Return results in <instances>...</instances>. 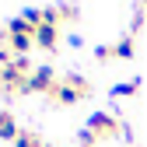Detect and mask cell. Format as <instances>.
<instances>
[{"mask_svg": "<svg viewBox=\"0 0 147 147\" xmlns=\"http://www.w3.org/2000/svg\"><path fill=\"white\" fill-rule=\"evenodd\" d=\"M84 95H88V81H84V77H74V74H70L63 84L53 88V98H56L60 105H77Z\"/></svg>", "mask_w": 147, "mask_h": 147, "instance_id": "obj_1", "label": "cell"}, {"mask_svg": "<svg viewBox=\"0 0 147 147\" xmlns=\"http://www.w3.org/2000/svg\"><path fill=\"white\" fill-rule=\"evenodd\" d=\"M7 63H11V53H7V49H0V70H4Z\"/></svg>", "mask_w": 147, "mask_h": 147, "instance_id": "obj_13", "label": "cell"}, {"mask_svg": "<svg viewBox=\"0 0 147 147\" xmlns=\"http://www.w3.org/2000/svg\"><path fill=\"white\" fill-rule=\"evenodd\" d=\"M112 49H116V60H130V56H133V35L119 39V42H116Z\"/></svg>", "mask_w": 147, "mask_h": 147, "instance_id": "obj_8", "label": "cell"}, {"mask_svg": "<svg viewBox=\"0 0 147 147\" xmlns=\"http://www.w3.org/2000/svg\"><path fill=\"white\" fill-rule=\"evenodd\" d=\"M88 133L91 137H112V133H119V119L116 116H109V112H95V116H91L88 119Z\"/></svg>", "mask_w": 147, "mask_h": 147, "instance_id": "obj_2", "label": "cell"}, {"mask_svg": "<svg viewBox=\"0 0 147 147\" xmlns=\"http://www.w3.org/2000/svg\"><path fill=\"white\" fill-rule=\"evenodd\" d=\"M14 147H42V144L35 140L32 133H18V140H14Z\"/></svg>", "mask_w": 147, "mask_h": 147, "instance_id": "obj_10", "label": "cell"}, {"mask_svg": "<svg viewBox=\"0 0 147 147\" xmlns=\"http://www.w3.org/2000/svg\"><path fill=\"white\" fill-rule=\"evenodd\" d=\"M56 88V74H53V67H35L28 74V81H25V91H53Z\"/></svg>", "mask_w": 147, "mask_h": 147, "instance_id": "obj_3", "label": "cell"}, {"mask_svg": "<svg viewBox=\"0 0 147 147\" xmlns=\"http://www.w3.org/2000/svg\"><path fill=\"white\" fill-rule=\"evenodd\" d=\"M95 56H98V60H109V56H116V49H112V46H98Z\"/></svg>", "mask_w": 147, "mask_h": 147, "instance_id": "obj_11", "label": "cell"}, {"mask_svg": "<svg viewBox=\"0 0 147 147\" xmlns=\"http://www.w3.org/2000/svg\"><path fill=\"white\" fill-rule=\"evenodd\" d=\"M32 39H35V46H42V49H56V42H60V28H56V25H39Z\"/></svg>", "mask_w": 147, "mask_h": 147, "instance_id": "obj_4", "label": "cell"}, {"mask_svg": "<svg viewBox=\"0 0 147 147\" xmlns=\"http://www.w3.org/2000/svg\"><path fill=\"white\" fill-rule=\"evenodd\" d=\"M137 88H140V81H123V84H116V88H112V98H130Z\"/></svg>", "mask_w": 147, "mask_h": 147, "instance_id": "obj_9", "label": "cell"}, {"mask_svg": "<svg viewBox=\"0 0 147 147\" xmlns=\"http://www.w3.org/2000/svg\"><path fill=\"white\" fill-rule=\"evenodd\" d=\"M140 4H147V0H140Z\"/></svg>", "mask_w": 147, "mask_h": 147, "instance_id": "obj_14", "label": "cell"}, {"mask_svg": "<svg viewBox=\"0 0 147 147\" xmlns=\"http://www.w3.org/2000/svg\"><path fill=\"white\" fill-rule=\"evenodd\" d=\"M18 133H21V130H18V123H14V116L11 112H4V109H0V137H4V140H18Z\"/></svg>", "mask_w": 147, "mask_h": 147, "instance_id": "obj_5", "label": "cell"}, {"mask_svg": "<svg viewBox=\"0 0 147 147\" xmlns=\"http://www.w3.org/2000/svg\"><path fill=\"white\" fill-rule=\"evenodd\" d=\"M32 42H35L32 35H7V46H11V49L18 53V56H25V53L32 49Z\"/></svg>", "mask_w": 147, "mask_h": 147, "instance_id": "obj_6", "label": "cell"}, {"mask_svg": "<svg viewBox=\"0 0 147 147\" xmlns=\"http://www.w3.org/2000/svg\"><path fill=\"white\" fill-rule=\"evenodd\" d=\"M7 35H35V25H28L25 18H14L7 25Z\"/></svg>", "mask_w": 147, "mask_h": 147, "instance_id": "obj_7", "label": "cell"}, {"mask_svg": "<svg viewBox=\"0 0 147 147\" xmlns=\"http://www.w3.org/2000/svg\"><path fill=\"white\" fill-rule=\"evenodd\" d=\"M81 144H84V147H91V144H95V137H91L88 130H81Z\"/></svg>", "mask_w": 147, "mask_h": 147, "instance_id": "obj_12", "label": "cell"}]
</instances>
